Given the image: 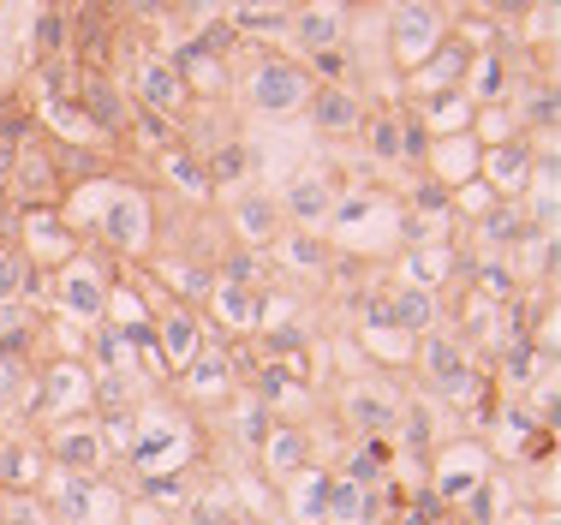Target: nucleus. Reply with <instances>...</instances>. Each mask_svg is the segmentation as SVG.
Listing matches in <instances>:
<instances>
[{
	"instance_id": "e433bc0d",
	"label": "nucleus",
	"mask_w": 561,
	"mask_h": 525,
	"mask_svg": "<svg viewBox=\"0 0 561 525\" xmlns=\"http://www.w3.org/2000/svg\"><path fill=\"white\" fill-rule=\"evenodd\" d=\"M484 233H490V239H502V246H514L519 215H514V209H496V215H490V227H484Z\"/></svg>"
},
{
	"instance_id": "a211bd4d",
	"label": "nucleus",
	"mask_w": 561,
	"mask_h": 525,
	"mask_svg": "<svg viewBox=\"0 0 561 525\" xmlns=\"http://www.w3.org/2000/svg\"><path fill=\"white\" fill-rule=\"evenodd\" d=\"M36 287V263L24 258V246L0 251V299H19V293Z\"/></svg>"
},
{
	"instance_id": "9d476101",
	"label": "nucleus",
	"mask_w": 561,
	"mask_h": 525,
	"mask_svg": "<svg viewBox=\"0 0 561 525\" xmlns=\"http://www.w3.org/2000/svg\"><path fill=\"white\" fill-rule=\"evenodd\" d=\"M287 209L299 215V221H329V215H335V185H329L323 173H299V180L287 185Z\"/></svg>"
},
{
	"instance_id": "9b49d317",
	"label": "nucleus",
	"mask_w": 561,
	"mask_h": 525,
	"mask_svg": "<svg viewBox=\"0 0 561 525\" xmlns=\"http://www.w3.org/2000/svg\"><path fill=\"white\" fill-rule=\"evenodd\" d=\"M78 107H84V114L96 119V132H126V126H131V107H126V96H119L114 84H102V78L84 90V96H78Z\"/></svg>"
},
{
	"instance_id": "cd10ccee",
	"label": "nucleus",
	"mask_w": 561,
	"mask_h": 525,
	"mask_svg": "<svg viewBox=\"0 0 561 525\" xmlns=\"http://www.w3.org/2000/svg\"><path fill=\"white\" fill-rule=\"evenodd\" d=\"M239 436H245L251 448L270 442V412H263V400H245V412H239Z\"/></svg>"
},
{
	"instance_id": "473e14b6",
	"label": "nucleus",
	"mask_w": 561,
	"mask_h": 525,
	"mask_svg": "<svg viewBox=\"0 0 561 525\" xmlns=\"http://www.w3.org/2000/svg\"><path fill=\"white\" fill-rule=\"evenodd\" d=\"M287 258L299 263V269H323V246H317V239H305V233H293Z\"/></svg>"
},
{
	"instance_id": "5701e85b",
	"label": "nucleus",
	"mask_w": 561,
	"mask_h": 525,
	"mask_svg": "<svg viewBox=\"0 0 561 525\" xmlns=\"http://www.w3.org/2000/svg\"><path fill=\"white\" fill-rule=\"evenodd\" d=\"M270 460H275V472H280V478H287V472H299V460H305V430H275Z\"/></svg>"
},
{
	"instance_id": "2f4dec72",
	"label": "nucleus",
	"mask_w": 561,
	"mask_h": 525,
	"mask_svg": "<svg viewBox=\"0 0 561 525\" xmlns=\"http://www.w3.org/2000/svg\"><path fill=\"white\" fill-rule=\"evenodd\" d=\"M526 119H531V126H556V90H531Z\"/></svg>"
},
{
	"instance_id": "f704fd0d",
	"label": "nucleus",
	"mask_w": 561,
	"mask_h": 525,
	"mask_svg": "<svg viewBox=\"0 0 561 525\" xmlns=\"http://www.w3.org/2000/svg\"><path fill=\"white\" fill-rule=\"evenodd\" d=\"M496 90H502V60L490 54V60L478 66V78H472V96H496Z\"/></svg>"
},
{
	"instance_id": "6e6552de",
	"label": "nucleus",
	"mask_w": 561,
	"mask_h": 525,
	"mask_svg": "<svg viewBox=\"0 0 561 525\" xmlns=\"http://www.w3.org/2000/svg\"><path fill=\"white\" fill-rule=\"evenodd\" d=\"M108 239L114 246H144V239H150V209H144V197L131 192V185H119L114 192V204H108Z\"/></svg>"
},
{
	"instance_id": "412c9836",
	"label": "nucleus",
	"mask_w": 561,
	"mask_h": 525,
	"mask_svg": "<svg viewBox=\"0 0 561 525\" xmlns=\"http://www.w3.org/2000/svg\"><path fill=\"white\" fill-rule=\"evenodd\" d=\"M443 54H436V66H431V84H460L466 78V66H472V48L454 36V43H436Z\"/></svg>"
},
{
	"instance_id": "4468645a",
	"label": "nucleus",
	"mask_w": 561,
	"mask_h": 525,
	"mask_svg": "<svg viewBox=\"0 0 561 525\" xmlns=\"http://www.w3.org/2000/svg\"><path fill=\"white\" fill-rule=\"evenodd\" d=\"M436 322V299H431V287H400L394 293V329H407V334H424Z\"/></svg>"
},
{
	"instance_id": "09e8293b",
	"label": "nucleus",
	"mask_w": 561,
	"mask_h": 525,
	"mask_svg": "<svg viewBox=\"0 0 561 525\" xmlns=\"http://www.w3.org/2000/svg\"><path fill=\"white\" fill-rule=\"evenodd\" d=\"M131 7H156V0H131Z\"/></svg>"
},
{
	"instance_id": "37998d69",
	"label": "nucleus",
	"mask_w": 561,
	"mask_h": 525,
	"mask_svg": "<svg viewBox=\"0 0 561 525\" xmlns=\"http://www.w3.org/2000/svg\"><path fill=\"white\" fill-rule=\"evenodd\" d=\"M12 156H19V138H12V132H0V180L12 173Z\"/></svg>"
},
{
	"instance_id": "de8ad7c7",
	"label": "nucleus",
	"mask_w": 561,
	"mask_h": 525,
	"mask_svg": "<svg viewBox=\"0 0 561 525\" xmlns=\"http://www.w3.org/2000/svg\"><path fill=\"white\" fill-rule=\"evenodd\" d=\"M239 7H275V0H239Z\"/></svg>"
},
{
	"instance_id": "ddd939ff",
	"label": "nucleus",
	"mask_w": 561,
	"mask_h": 525,
	"mask_svg": "<svg viewBox=\"0 0 561 525\" xmlns=\"http://www.w3.org/2000/svg\"><path fill=\"white\" fill-rule=\"evenodd\" d=\"M156 346H162L168 365H192V358H197V322L185 317V311H168V317H162V334H156Z\"/></svg>"
},
{
	"instance_id": "c85d7f7f",
	"label": "nucleus",
	"mask_w": 561,
	"mask_h": 525,
	"mask_svg": "<svg viewBox=\"0 0 561 525\" xmlns=\"http://www.w3.org/2000/svg\"><path fill=\"white\" fill-rule=\"evenodd\" d=\"M490 173H496L502 185H514L519 173H526V150H519V144H507V150H490Z\"/></svg>"
},
{
	"instance_id": "0eeeda50",
	"label": "nucleus",
	"mask_w": 561,
	"mask_h": 525,
	"mask_svg": "<svg viewBox=\"0 0 561 525\" xmlns=\"http://www.w3.org/2000/svg\"><path fill=\"white\" fill-rule=\"evenodd\" d=\"M311 119L323 132H358L365 126V102L346 84H323V90H311Z\"/></svg>"
},
{
	"instance_id": "a878e982",
	"label": "nucleus",
	"mask_w": 561,
	"mask_h": 525,
	"mask_svg": "<svg viewBox=\"0 0 561 525\" xmlns=\"http://www.w3.org/2000/svg\"><path fill=\"white\" fill-rule=\"evenodd\" d=\"M31 472H36V460L19 448V442H7V448H0V483L19 490V483H31Z\"/></svg>"
},
{
	"instance_id": "4be33fe9",
	"label": "nucleus",
	"mask_w": 561,
	"mask_h": 525,
	"mask_svg": "<svg viewBox=\"0 0 561 525\" xmlns=\"http://www.w3.org/2000/svg\"><path fill=\"white\" fill-rule=\"evenodd\" d=\"M239 227H245L251 246L275 239V204H263V197H245V204H239Z\"/></svg>"
},
{
	"instance_id": "1a4fd4ad",
	"label": "nucleus",
	"mask_w": 561,
	"mask_h": 525,
	"mask_svg": "<svg viewBox=\"0 0 561 525\" xmlns=\"http://www.w3.org/2000/svg\"><path fill=\"white\" fill-rule=\"evenodd\" d=\"M138 96H144V107H150V114H173V107L185 102V78L173 72L168 60H150L138 72Z\"/></svg>"
},
{
	"instance_id": "39448f33",
	"label": "nucleus",
	"mask_w": 561,
	"mask_h": 525,
	"mask_svg": "<svg viewBox=\"0 0 561 525\" xmlns=\"http://www.w3.org/2000/svg\"><path fill=\"white\" fill-rule=\"evenodd\" d=\"M12 180H19L24 204H55L60 197V168L36 150V144H19V156H12Z\"/></svg>"
},
{
	"instance_id": "f257e3e1",
	"label": "nucleus",
	"mask_w": 561,
	"mask_h": 525,
	"mask_svg": "<svg viewBox=\"0 0 561 525\" xmlns=\"http://www.w3.org/2000/svg\"><path fill=\"white\" fill-rule=\"evenodd\" d=\"M251 102L263 114H293L299 102H311V72L293 60H263L257 78H251Z\"/></svg>"
},
{
	"instance_id": "58836bf2",
	"label": "nucleus",
	"mask_w": 561,
	"mask_h": 525,
	"mask_svg": "<svg viewBox=\"0 0 561 525\" xmlns=\"http://www.w3.org/2000/svg\"><path fill=\"white\" fill-rule=\"evenodd\" d=\"M478 287H484L490 299H507V293H514V281H507V269H478Z\"/></svg>"
},
{
	"instance_id": "7ed1b4c3",
	"label": "nucleus",
	"mask_w": 561,
	"mask_h": 525,
	"mask_svg": "<svg viewBox=\"0 0 561 525\" xmlns=\"http://www.w3.org/2000/svg\"><path fill=\"white\" fill-rule=\"evenodd\" d=\"M365 138H370V156L377 161H407L424 150V132L412 114H400V107H382V114H365Z\"/></svg>"
},
{
	"instance_id": "aec40b11",
	"label": "nucleus",
	"mask_w": 561,
	"mask_h": 525,
	"mask_svg": "<svg viewBox=\"0 0 561 525\" xmlns=\"http://www.w3.org/2000/svg\"><path fill=\"white\" fill-rule=\"evenodd\" d=\"M60 507L72 525H90V507H96V490H90V472H72L60 478Z\"/></svg>"
},
{
	"instance_id": "f03ea898",
	"label": "nucleus",
	"mask_w": 561,
	"mask_h": 525,
	"mask_svg": "<svg viewBox=\"0 0 561 525\" xmlns=\"http://www.w3.org/2000/svg\"><path fill=\"white\" fill-rule=\"evenodd\" d=\"M436 43H443V12H436L431 0H400L394 7V54L400 60L419 66Z\"/></svg>"
},
{
	"instance_id": "423d86ee",
	"label": "nucleus",
	"mask_w": 561,
	"mask_h": 525,
	"mask_svg": "<svg viewBox=\"0 0 561 525\" xmlns=\"http://www.w3.org/2000/svg\"><path fill=\"white\" fill-rule=\"evenodd\" d=\"M293 31H299V43L311 54L323 48H341V31H346V12L335 0H311V7H299V19H293Z\"/></svg>"
},
{
	"instance_id": "72a5a7b5",
	"label": "nucleus",
	"mask_w": 561,
	"mask_h": 525,
	"mask_svg": "<svg viewBox=\"0 0 561 525\" xmlns=\"http://www.w3.org/2000/svg\"><path fill=\"white\" fill-rule=\"evenodd\" d=\"M19 376H24V365L0 353V407H12V400H19Z\"/></svg>"
},
{
	"instance_id": "c03bdc74",
	"label": "nucleus",
	"mask_w": 561,
	"mask_h": 525,
	"mask_svg": "<svg viewBox=\"0 0 561 525\" xmlns=\"http://www.w3.org/2000/svg\"><path fill=\"white\" fill-rule=\"evenodd\" d=\"M7 525H36V507H24V502H7Z\"/></svg>"
},
{
	"instance_id": "dca6fc26",
	"label": "nucleus",
	"mask_w": 561,
	"mask_h": 525,
	"mask_svg": "<svg viewBox=\"0 0 561 525\" xmlns=\"http://www.w3.org/2000/svg\"><path fill=\"white\" fill-rule=\"evenodd\" d=\"M329 520L335 525H365L370 520V495H365V483H335V490H329Z\"/></svg>"
},
{
	"instance_id": "6ab92c4d",
	"label": "nucleus",
	"mask_w": 561,
	"mask_h": 525,
	"mask_svg": "<svg viewBox=\"0 0 561 525\" xmlns=\"http://www.w3.org/2000/svg\"><path fill=\"white\" fill-rule=\"evenodd\" d=\"M60 299H66V311H78V317H96L102 311V293H96V281H90V269H66Z\"/></svg>"
},
{
	"instance_id": "20e7f679",
	"label": "nucleus",
	"mask_w": 561,
	"mask_h": 525,
	"mask_svg": "<svg viewBox=\"0 0 561 525\" xmlns=\"http://www.w3.org/2000/svg\"><path fill=\"white\" fill-rule=\"evenodd\" d=\"M424 370H431V388L443 400H466V395H472V383H478V376L466 370L460 341H454V334H424Z\"/></svg>"
},
{
	"instance_id": "49530a36",
	"label": "nucleus",
	"mask_w": 561,
	"mask_h": 525,
	"mask_svg": "<svg viewBox=\"0 0 561 525\" xmlns=\"http://www.w3.org/2000/svg\"><path fill=\"white\" fill-rule=\"evenodd\" d=\"M275 7H293V12H299V7H311V0H275Z\"/></svg>"
},
{
	"instance_id": "f3484780",
	"label": "nucleus",
	"mask_w": 561,
	"mask_h": 525,
	"mask_svg": "<svg viewBox=\"0 0 561 525\" xmlns=\"http://www.w3.org/2000/svg\"><path fill=\"white\" fill-rule=\"evenodd\" d=\"M162 168H168V180H180L185 185V192H209V173H204V161H197L192 150H185V144H168V150H162Z\"/></svg>"
},
{
	"instance_id": "c9c22d12",
	"label": "nucleus",
	"mask_w": 561,
	"mask_h": 525,
	"mask_svg": "<svg viewBox=\"0 0 561 525\" xmlns=\"http://www.w3.org/2000/svg\"><path fill=\"white\" fill-rule=\"evenodd\" d=\"M365 317H370V329H394V299H382V293H365Z\"/></svg>"
},
{
	"instance_id": "c756f323",
	"label": "nucleus",
	"mask_w": 561,
	"mask_h": 525,
	"mask_svg": "<svg viewBox=\"0 0 561 525\" xmlns=\"http://www.w3.org/2000/svg\"><path fill=\"white\" fill-rule=\"evenodd\" d=\"M192 388H197V395H209V388L221 395V388H227V365H221V358H197V365H192Z\"/></svg>"
},
{
	"instance_id": "a19ab883",
	"label": "nucleus",
	"mask_w": 561,
	"mask_h": 525,
	"mask_svg": "<svg viewBox=\"0 0 561 525\" xmlns=\"http://www.w3.org/2000/svg\"><path fill=\"white\" fill-rule=\"evenodd\" d=\"M424 215H448V197H443V185H419V197H412Z\"/></svg>"
},
{
	"instance_id": "bb28decb",
	"label": "nucleus",
	"mask_w": 561,
	"mask_h": 525,
	"mask_svg": "<svg viewBox=\"0 0 561 525\" xmlns=\"http://www.w3.org/2000/svg\"><path fill=\"white\" fill-rule=\"evenodd\" d=\"M60 48H66V19L48 7L43 24H36V54H43V60H60Z\"/></svg>"
},
{
	"instance_id": "7c9ffc66",
	"label": "nucleus",
	"mask_w": 561,
	"mask_h": 525,
	"mask_svg": "<svg viewBox=\"0 0 561 525\" xmlns=\"http://www.w3.org/2000/svg\"><path fill=\"white\" fill-rule=\"evenodd\" d=\"M233 36H239L233 24H204V36H197L192 48H197V54H209V60H216V54H227V48H233Z\"/></svg>"
},
{
	"instance_id": "79ce46f5",
	"label": "nucleus",
	"mask_w": 561,
	"mask_h": 525,
	"mask_svg": "<svg viewBox=\"0 0 561 525\" xmlns=\"http://www.w3.org/2000/svg\"><path fill=\"white\" fill-rule=\"evenodd\" d=\"M407 442H412V448L431 442V419H424V412H407Z\"/></svg>"
},
{
	"instance_id": "b1692460",
	"label": "nucleus",
	"mask_w": 561,
	"mask_h": 525,
	"mask_svg": "<svg viewBox=\"0 0 561 525\" xmlns=\"http://www.w3.org/2000/svg\"><path fill=\"white\" fill-rule=\"evenodd\" d=\"M305 483H299V514L305 520H323L329 514V490H335V483H329L323 472H299Z\"/></svg>"
},
{
	"instance_id": "a18cd8bd",
	"label": "nucleus",
	"mask_w": 561,
	"mask_h": 525,
	"mask_svg": "<svg viewBox=\"0 0 561 525\" xmlns=\"http://www.w3.org/2000/svg\"><path fill=\"white\" fill-rule=\"evenodd\" d=\"M490 7H496V12H526L531 0H490Z\"/></svg>"
},
{
	"instance_id": "4c0bfd02",
	"label": "nucleus",
	"mask_w": 561,
	"mask_h": 525,
	"mask_svg": "<svg viewBox=\"0 0 561 525\" xmlns=\"http://www.w3.org/2000/svg\"><path fill=\"white\" fill-rule=\"evenodd\" d=\"M311 66H317L323 78H346V66H353V60H346L341 48H323V54H311Z\"/></svg>"
},
{
	"instance_id": "ea45409f",
	"label": "nucleus",
	"mask_w": 561,
	"mask_h": 525,
	"mask_svg": "<svg viewBox=\"0 0 561 525\" xmlns=\"http://www.w3.org/2000/svg\"><path fill=\"white\" fill-rule=\"evenodd\" d=\"M144 495H156V502H180L185 483L180 478H144Z\"/></svg>"
},
{
	"instance_id": "f8f14e48",
	"label": "nucleus",
	"mask_w": 561,
	"mask_h": 525,
	"mask_svg": "<svg viewBox=\"0 0 561 525\" xmlns=\"http://www.w3.org/2000/svg\"><path fill=\"white\" fill-rule=\"evenodd\" d=\"M55 460L78 466V472H96V466H102V436H96V430H84V424L55 430Z\"/></svg>"
},
{
	"instance_id": "2eb2a0df",
	"label": "nucleus",
	"mask_w": 561,
	"mask_h": 525,
	"mask_svg": "<svg viewBox=\"0 0 561 525\" xmlns=\"http://www.w3.org/2000/svg\"><path fill=\"white\" fill-rule=\"evenodd\" d=\"M353 424L365 430L370 442H382L389 430H400V407L394 400H377V395H353Z\"/></svg>"
},
{
	"instance_id": "393cba45",
	"label": "nucleus",
	"mask_w": 561,
	"mask_h": 525,
	"mask_svg": "<svg viewBox=\"0 0 561 525\" xmlns=\"http://www.w3.org/2000/svg\"><path fill=\"white\" fill-rule=\"evenodd\" d=\"M204 173H209V185H216V180H239V173H245V150H239V144L209 150V156H204Z\"/></svg>"
}]
</instances>
